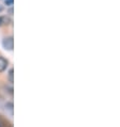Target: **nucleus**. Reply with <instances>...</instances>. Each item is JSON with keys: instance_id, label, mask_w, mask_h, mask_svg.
I'll return each mask as SVG.
<instances>
[{"instance_id": "7", "label": "nucleus", "mask_w": 120, "mask_h": 127, "mask_svg": "<svg viewBox=\"0 0 120 127\" xmlns=\"http://www.w3.org/2000/svg\"><path fill=\"white\" fill-rule=\"evenodd\" d=\"M2 10H3V8H2V6H0V12H1Z\"/></svg>"}, {"instance_id": "5", "label": "nucleus", "mask_w": 120, "mask_h": 127, "mask_svg": "<svg viewBox=\"0 0 120 127\" xmlns=\"http://www.w3.org/2000/svg\"><path fill=\"white\" fill-rule=\"evenodd\" d=\"M13 1H14V0H5V4L6 5H12Z\"/></svg>"}, {"instance_id": "4", "label": "nucleus", "mask_w": 120, "mask_h": 127, "mask_svg": "<svg viewBox=\"0 0 120 127\" xmlns=\"http://www.w3.org/2000/svg\"><path fill=\"white\" fill-rule=\"evenodd\" d=\"M9 80H10V82H13V68H11L9 70Z\"/></svg>"}, {"instance_id": "8", "label": "nucleus", "mask_w": 120, "mask_h": 127, "mask_svg": "<svg viewBox=\"0 0 120 127\" xmlns=\"http://www.w3.org/2000/svg\"><path fill=\"white\" fill-rule=\"evenodd\" d=\"M0 127H3V125H2V123L0 122Z\"/></svg>"}, {"instance_id": "2", "label": "nucleus", "mask_w": 120, "mask_h": 127, "mask_svg": "<svg viewBox=\"0 0 120 127\" xmlns=\"http://www.w3.org/2000/svg\"><path fill=\"white\" fill-rule=\"evenodd\" d=\"M8 60H6L4 57H2V56H0V73L4 72V70L6 69V67H8Z\"/></svg>"}, {"instance_id": "6", "label": "nucleus", "mask_w": 120, "mask_h": 127, "mask_svg": "<svg viewBox=\"0 0 120 127\" xmlns=\"http://www.w3.org/2000/svg\"><path fill=\"white\" fill-rule=\"evenodd\" d=\"M9 13H10V14H12V13H13V10H12V9H10V11H9Z\"/></svg>"}, {"instance_id": "3", "label": "nucleus", "mask_w": 120, "mask_h": 127, "mask_svg": "<svg viewBox=\"0 0 120 127\" xmlns=\"http://www.w3.org/2000/svg\"><path fill=\"white\" fill-rule=\"evenodd\" d=\"M10 22H11V19H10L9 17H6V16H0V26L8 25Z\"/></svg>"}, {"instance_id": "1", "label": "nucleus", "mask_w": 120, "mask_h": 127, "mask_svg": "<svg viewBox=\"0 0 120 127\" xmlns=\"http://www.w3.org/2000/svg\"><path fill=\"white\" fill-rule=\"evenodd\" d=\"M2 46L6 50H13L14 48V41H13V37L12 36H9V37H5L4 40L2 41Z\"/></svg>"}]
</instances>
